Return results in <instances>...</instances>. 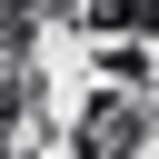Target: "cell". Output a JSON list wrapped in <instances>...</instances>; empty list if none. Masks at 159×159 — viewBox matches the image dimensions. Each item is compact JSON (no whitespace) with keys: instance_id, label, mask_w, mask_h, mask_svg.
<instances>
[{"instance_id":"cell-1","label":"cell","mask_w":159,"mask_h":159,"mask_svg":"<svg viewBox=\"0 0 159 159\" xmlns=\"http://www.w3.org/2000/svg\"><path fill=\"white\" fill-rule=\"evenodd\" d=\"M149 129H159V119H149V99H129V89L109 99V89H99V99L80 109V159H139V149H149Z\"/></svg>"},{"instance_id":"cell-2","label":"cell","mask_w":159,"mask_h":159,"mask_svg":"<svg viewBox=\"0 0 159 159\" xmlns=\"http://www.w3.org/2000/svg\"><path fill=\"white\" fill-rule=\"evenodd\" d=\"M129 20H149V30H159V0H99V30H129Z\"/></svg>"},{"instance_id":"cell-3","label":"cell","mask_w":159,"mask_h":159,"mask_svg":"<svg viewBox=\"0 0 159 159\" xmlns=\"http://www.w3.org/2000/svg\"><path fill=\"white\" fill-rule=\"evenodd\" d=\"M149 119H159V89H149Z\"/></svg>"}]
</instances>
